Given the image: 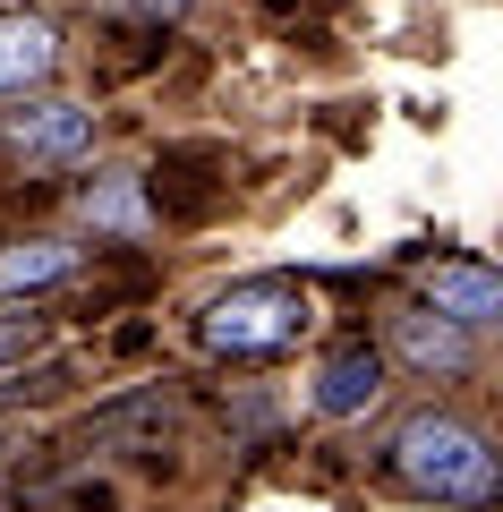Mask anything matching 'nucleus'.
<instances>
[{"label":"nucleus","mask_w":503,"mask_h":512,"mask_svg":"<svg viewBox=\"0 0 503 512\" xmlns=\"http://www.w3.org/2000/svg\"><path fill=\"white\" fill-rule=\"evenodd\" d=\"M393 350L418 367V376H469V367H478V333L444 325V316H427V308L393 316Z\"/></svg>","instance_id":"nucleus-5"},{"label":"nucleus","mask_w":503,"mask_h":512,"mask_svg":"<svg viewBox=\"0 0 503 512\" xmlns=\"http://www.w3.org/2000/svg\"><path fill=\"white\" fill-rule=\"evenodd\" d=\"M43 350H52V325H43V316H0V376L26 367V359H43Z\"/></svg>","instance_id":"nucleus-10"},{"label":"nucleus","mask_w":503,"mask_h":512,"mask_svg":"<svg viewBox=\"0 0 503 512\" xmlns=\"http://www.w3.org/2000/svg\"><path fill=\"white\" fill-rule=\"evenodd\" d=\"M376 393H384V350H367V342H342L316 367V410L324 419H359Z\"/></svg>","instance_id":"nucleus-6"},{"label":"nucleus","mask_w":503,"mask_h":512,"mask_svg":"<svg viewBox=\"0 0 503 512\" xmlns=\"http://www.w3.org/2000/svg\"><path fill=\"white\" fill-rule=\"evenodd\" d=\"M60 69V35L43 18H0V94H26Z\"/></svg>","instance_id":"nucleus-7"},{"label":"nucleus","mask_w":503,"mask_h":512,"mask_svg":"<svg viewBox=\"0 0 503 512\" xmlns=\"http://www.w3.org/2000/svg\"><path fill=\"white\" fill-rule=\"evenodd\" d=\"M86 222H111V231H145V205H137V180H111V188H86Z\"/></svg>","instance_id":"nucleus-9"},{"label":"nucleus","mask_w":503,"mask_h":512,"mask_svg":"<svg viewBox=\"0 0 503 512\" xmlns=\"http://www.w3.org/2000/svg\"><path fill=\"white\" fill-rule=\"evenodd\" d=\"M307 325H316V299L282 274H256V282H231V291L205 299L197 342L214 359H282V350L307 342Z\"/></svg>","instance_id":"nucleus-2"},{"label":"nucleus","mask_w":503,"mask_h":512,"mask_svg":"<svg viewBox=\"0 0 503 512\" xmlns=\"http://www.w3.org/2000/svg\"><path fill=\"white\" fill-rule=\"evenodd\" d=\"M0 453H9V427H0Z\"/></svg>","instance_id":"nucleus-11"},{"label":"nucleus","mask_w":503,"mask_h":512,"mask_svg":"<svg viewBox=\"0 0 503 512\" xmlns=\"http://www.w3.org/2000/svg\"><path fill=\"white\" fill-rule=\"evenodd\" d=\"M77 274V248L69 239H18L0 256V291H52V282Z\"/></svg>","instance_id":"nucleus-8"},{"label":"nucleus","mask_w":503,"mask_h":512,"mask_svg":"<svg viewBox=\"0 0 503 512\" xmlns=\"http://www.w3.org/2000/svg\"><path fill=\"white\" fill-rule=\"evenodd\" d=\"M384 470L427 504H469V512L495 504V444L452 410H410L384 444Z\"/></svg>","instance_id":"nucleus-1"},{"label":"nucleus","mask_w":503,"mask_h":512,"mask_svg":"<svg viewBox=\"0 0 503 512\" xmlns=\"http://www.w3.org/2000/svg\"><path fill=\"white\" fill-rule=\"evenodd\" d=\"M94 137H103V128H94V111H86V103H60V94L9 111V154H26V163H43V171L94 163Z\"/></svg>","instance_id":"nucleus-3"},{"label":"nucleus","mask_w":503,"mask_h":512,"mask_svg":"<svg viewBox=\"0 0 503 512\" xmlns=\"http://www.w3.org/2000/svg\"><path fill=\"white\" fill-rule=\"evenodd\" d=\"M418 291H427V316H444V325H461V333H478V325L503 316V274L478 265V256H444V265H427Z\"/></svg>","instance_id":"nucleus-4"}]
</instances>
